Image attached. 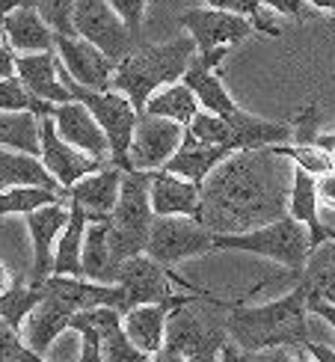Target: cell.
<instances>
[{
    "label": "cell",
    "instance_id": "cell-18",
    "mask_svg": "<svg viewBox=\"0 0 335 362\" xmlns=\"http://www.w3.org/2000/svg\"><path fill=\"white\" fill-rule=\"evenodd\" d=\"M57 51H59V59H63L66 71L78 83L93 86V89H110L113 71L119 63L104 54L98 45H93L83 36L57 33Z\"/></svg>",
    "mask_w": 335,
    "mask_h": 362
},
{
    "label": "cell",
    "instance_id": "cell-46",
    "mask_svg": "<svg viewBox=\"0 0 335 362\" xmlns=\"http://www.w3.org/2000/svg\"><path fill=\"white\" fill-rule=\"evenodd\" d=\"M302 354H309L315 359H324V362H335V351L332 348H324V344H317V341H309L306 348H302Z\"/></svg>",
    "mask_w": 335,
    "mask_h": 362
},
{
    "label": "cell",
    "instance_id": "cell-32",
    "mask_svg": "<svg viewBox=\"0 0 335 362\" xmlns=\"http://www.w3.org/2000/svg\"><path fill=\"white\" fill-rule=\"evenodd\" d=\"M199 110H202V104H199V98H196L193 89L184 81H175V83L160 86L158 93L148 98L143 113L166 116V119H175V122H181V125H190L193 116Z\"/></svg>",
    "mask_w": 335,
    "mask_h": 362
},
{
    "label": "cell",
    "instance_id": "cell-11",
    "mask_svg": "<svg viewBox=\"0 0 335 362\" xmlns=\"http://www.w3.org/2000/svg\"><path fill=\"white\" fill-rule=\"evenodd\" d=\"M71 21L78 36L98 45L116 63L125 59L136 48V42H140L131 33V27L122 21V15L110 6V0H74Z\"/></svg>",
    "mask_w": 335,
    "mask_h": 362
},
{
    "label": "cell",
    "instance_id": "cell-2",
    "mask_svg": "<svg viewBox=\"0 0 335 362\" xmlns=\"http://www.w3.org/2000/svg\"><path fill=\"white\" fill-rule=\"evenodd\" d=\"M228 336L243 354H261L273 348H302L312 341L309 336V291L294 282V291L264 306H247L243 297L228 309Z\"/></svg>",
    "mask_w": 335,
    "mask_h": 362
},
{
    "label": "cell",
    "instance_id": "cell-21",
    "mask_svg": "<svg viewBox=\"0 0 335 362\" xmlns=\"http://www.w3.org/2000/svg\"><path fill=\"white\" fill-rule=\"evenodd\" d=\"M122 175H125V170L116 163H107V167L83 175L78 185L69 187V202L83 205L89 220H110L122 193Z\"/></svg>",
    "mask_w": 335,
    "mask_h": 362
},
{
    "label": "cell",
    "instance_id": "cell-4",
    "mask_svg": "<svg viewBox=\"0 0 335 362\" xmlns=\"http://www.w3.org/2000/svg\"><path fill=\"white\" fill-rule=\"evenodd\" d=\"M196 39L181 36L166 45H148V48H134L125 59H119L113 71L110 89L125 93L136 110H146L148 98L158 93L160 86L181 81V74L187 71L190 59L196 57Z\"/></svg>",
    "mask_w": 335,
    "mask_h": 362
},
{
    "label": "cell",
    "instance_id": "cell-15",
    "mask_svg": "<svg viewBox=\"0 0 335 362\" xmlns=\"http://www.w3.org/2000/svg\"><path fill=\"white\" fill-rule=\"evenodd\" d=\"M42 160L66 190L71 185H78L83 175L95 173V170L110 163V160H101V158L81 152L78 146H71L63 134H59L54 116H42Z\"/></svg>",
    "mask_w": 335,
    "mask_h": 362
},
{
    "label": "cell",
    "instance_id": "cell-8",
    "mask_svg": "<svg viewBox=\"0 0 335 362\" xmlns=\"http://www.w3.org/2000/svg\"><path fill=\"white\" fill-rule=\"evenodd\" d=\"M190 134H196L205 143H220V146H232L237 148H264V146H276L288 143L294 137V125L288 122H270V119L252 116L247 110H235L228 116L199 110L193 116V122L187 125Z\"/></svg>",
    "mask_w": 335,
    "mask_h": 362
},
{
    "label": "cell",
    "instance_id": "cell-6",
    "mask_svg": "<svg viewBox=\"0 0 335 362\" xmlns=\"http://www.w3.org/2000/svg\"><path fill=\"white\" fill-rule=\"evenodd\" d=\"M151 173L155 170H125L122 175V193L107 220L113 262L122 264L136 252H146L151 226H155V208H151Z\"/></svg>",
    "mask_w": 335,
    "mask_h": 362
},
{
    "label": "cell",
    "instance_id": "cell-27",
    "mask_svg": "<svg viewBox=\"0 0 335 362\" xmlns=\"http://www.w3.org/2000/svg\"><path fill=\"white\" fill-rule=\"evenodd\" d=\"M119 324H122V312L116 306H93V309L74 312L69 321V329H74L83 341L81 359H89V362L101 359L104 339H107L110 329H116Z\"/></svg>",
    "mask_w": 335,
    "mask_h": 362
},
{
    "label": "cell",
    "instance_id": "cell-48",
    "mask_svg": "<svg viewBox=\"0 0 335 362\" xmlns=\"http://www.w3.org/2000/svg\"><path fill=\"white\" fill-rule=\"evenodd\" d=\"M12 285H15V276L9 274V267H6L4 262H0V294H4V291H9Z\"/></svg>",
    "mask_w": 335,
    "mask_h": 362
},
{
    "label": "cell",
    "instance_id": "cell-23",
    "mask_svg": "<svg viewBox=\"0 0 335 362\" xmlns=\"http://www.w3.org/2000/svg\"><path fill=\"white\" fill-rule=\"evenodd\" d=\"M232 152H235L232 146L205 143V140L196 137V134H190V128H184V140H181L178 152L170 160H166L160 170L175 173V175H184V178L196 181V185H202V181L217 170V163L225 160Z\"/></svg>",
    "mask_w": 335,
    "mask_h": 362
},
{
    "label": "cell",
    "instance_id": "cell-1",
    "mask_svg": "<svg viewBox=\"0 0 335 362\" xmlns=\"http://www.w3.org/2000/svg\"><path fill=\"white\" fill-rule=\"evenodd\" d=\"M264 148H237L202 181L199 223L211 232H249L288 214L294 167Z\"/></svg>",
    "mask_w": 335,
    "mask_h": 362
},
{
    "label": "cell",
    "instance_id": "cell-39",
    "mask_svg": "<svg viewBox=\"0 0 335 362\" xmlns=\"http://www.w3.org/2000/svg\"><path fill=\"white\" fill-rule=\"evenodd\" d=\"M39 6V12L45 15L57 33H66V36H78L74 30V21H71V9H74V0H33Z\"/></svg>",
    "mask_w": 335,
    "mask_h": 362
},
{
    "label": "cell",
    "instance_id": "cell-45",
    "mask_svg": "<svg viewBox=\"0 0 335 362\" xmlns=\"http://www.w3.org/2000/svg\"><path fill=\"white\" fill-rule=\"evenodd\" d=\"M309 312H315L317 318H324L335 329V303H329V300H309Z\"/></svg>",
    "mask_w": 335,
    "mask_h": 362
},
{
    "label": "cell",
    "instance_id": "cell-28",
    "mask_svg": "<svg viewBox=\"0 0 335 362\" xmlns=\"http://www.w3.org/2000/svg\"><path fill=\"white\" fill-rule=\"evenodd\" d=\"M0 178H4V187H12V185H36V187L66 190L54 178V173L45 167L42 155L21 152V148H4V146H0Z\"/></svg>",
    "mask_w": 335,
    "mask_h": 362
},
{
    "label": "cell",
    "instance_id": "cell-50",
    "mask_svg": "<svg viewBox=\"0 0 335 362\" xmlns=\"http://www.w3.org/2000/svg\"><path fill=\"white\" fill-rule=\"evenodd\" d=\"M0 190H4V178H0Z\"/></svg>",
    "mask_w": 335,
    "mask_h": 362
},
{
    "label": "cell",
    "instance_id": "cell-35",
    "mask_svg": "<svg viewBox=\"0 0 335 362\" xmlns=\"http://www.w3.org/2000/svg\"><path fill=\"white\" fill-rule=\"evenodd\" d=\"M276 155L288 158L291 163H297V167L309 170L312 175H324L329 170H335V155L327 152V148L321 146H309V143H294V146H285V143H276L270 146Z\"/></svg>",
    "mask_w": 335,
    "mask_h": 362
},
{
    "label": "cell",
    "instance_id": "cell-19",
    "mask_svg": "<svg viewBox=\"0 0 335 362\" xmlns=\"http://www.w3.org/2000/svg\"><path fill=\"white\" fill-rule=\"evenodd\" d=\"M63 59L59 51H33V54H15V74L21 78V83L42 101L63 104L71 101V89L63 81Z\"/></svg>",
    "mask_w": 335,
    "mask_h": 362
},
{
    "label": "cell",
    "instance_id": "cell-41",
    "mask_svg": "<svg viewBox=\"0 0 335 362\" xmlns=\"http://www.w3.org/2000/svg\"><path fill=\"white\" fill-rule=\"evenodd\" d=\"M110 6L122 15V21L131 27V33L140 39L143 30V15H146V0H110Z\"/></svg>",
    "mask_w": 335,
    "mask_h": 362
},
{
    "label": "cell",
    "instance_id": "cell-29",
    "mask_svg": "<svg viewBox=\"0 0 335 362\" xmlns=\"http://www.w3.org/2000/svg\"><path fill=\"white\" fill-rule=\"evenodd\" d=\"M86 226H89L86 208L78 205V202H71V217H69L63 235H59V240H57V250H54V274L83 276V238H86Z\"/></svg>",
    "mask_w": 335,
    "mask_h": 362
},
{
    "label": "cell",
    "instance_id": "cell-37",
    "mask_svg": "<svg viewBox=\"0 0 335 362\" xmlns=\"http://www.w3.org/2000/svg\"><path fill=\"white\" fill-rule=\"evenodd\" d=\"M208 6H217V9H228V12L247 15V18L255 24L258 33L273 36V39L282 36V27L267 15V6L261 4V0H208Z\"/></svg>",
    "mask_w": 335,
    "mask_h": 362
},
{
    "label": "cell",
    "instance_id": "cell-36",
    "mask_svg": "<svg viewBox=\"0 0 335 362\" xmlns=\"http://www.w3.org/2000/svg\"><path fill=\"white\" fill-rule=\"evenodd\" d=\"M0 110H33L39 116H51L54 104L36 98L18 74H12V78H0Z\"/></svg>",
    "mask_w": 335,
    "mask_h": 362
},
{
    "label": "cell",
    "instance_id": "cell-5",
    "mask_svg": "<svg viewBox=\"0 0 335 362\" xmlns=\"http://www.w3.org/2000/svg\"><path fill=\"white\" fill-rule=\"evenodd\" d=\"M214 250H240V252L264 255V259L282 264L288 270V279L297 282L309 262L312 238L306 223L285 214L249 232H214Z\"/></svg>",
    "mask_w": 335,
    "mask_h": 362
},
{
    "label": "cell",
    "instance_id": "cell-33",
    "mask_svg": "<svg viewBox=\"0 0 335 362\" xmlns=\"http://www.w3.org/2000/svg\"><path fill=\"white\" fill-rule=\"evenodd\" d=\"M45 282H24L21 276H15V285L9 291L0 294V318H6L12 327H24L27 315L33 312L42 300H45Z\"/></svg>",
    "mask_w": 335,
    "mask_h": 362
},
{
    "label": "cell",
    "instance_id": "cell-26",
    "mask_svg": "<svg viewBox=\"0 0 335 362\" xmlns=\"http://www.w3.org/2000/svg\"><path fill=\"white\" fill-rule=\"evenodd\" d=\"M321 196H317V175L294 163V181H291V199H288V214L309 226L312 250L321 247L327 238H335V229L321 223Z\"/></svg>",
    "mask_w": 335,
    "mask_h": 362
},
{
    "label": "cell",
    "instance_id": "cell-7",
    "mask_svg": "<svg viewBox=\"0 0 335 362\" xmlns=\"http://www.w3.org/2000/svg\"><path fill=\"white\" fill-rule=\"evenodd\" d=\"M63 81L66 86L71 89L74 98H81L93 116L98 119V125L104 128L110 140V163L122 170H134L131 163V143H134V131H136V122H140V110L134 107V101L119 93V89H93V86H83L71 78L63 66Z\"/></svg>",
    "mask_w": 335,
    "mask_h": 362
},
{
    "label": "cell",
    "instance_id": "cell-47",
    "mask_svg": "<svg viewBox=\"0 0 335 362\" xmlns=\"http://www.w3.org/2000/svg\"><path fill=\"white\" fill-rule=\"evenodd\" d=\"M24 4H33V0H0V18H6L9 12H15V9L24 6Z\"/></svg>",
    "mask_w": 335,
    "mask_h": 362
},
{
    "label": "cell",
    "instance_id": "cell-10",
    "mask_svg": "<svg viewBox=\"0 0 335 362\" xmlns=\"http://www.w3.org/2000/svg\"><path fill=\"white\" fill-rule=\"evenodd\" d=\"M208 250H214V232L196 217H184V214L155 217L148 247H146L151 259H158L166 267H175L178 262L202 255Z\"/></svg>",
    "mask_w": 335,
    "mask_h": 362
},
{
    "label": "cell",
    "instance_id": "cell-30",
    "mask_svg": "<svg viewBox=\"0 0 335 362\" xmlns=\"http://www.w3.org/2000/svg\"><path fill=\"white\" fill-rule=\"evenodd\" d=\"M119 264L113 262L107 220H89L83 238V276L95 282H116Z\"/></svg>",
    "mask_w": 335,
    "mask_h": 362
},
{
    "label": "cell",
    "instance_id": "cell-31",
    "mask_svg": "<svg viewBox=\"0 0 335 362\" xmlns=\"http://www.w3.org/2000/svg\"><path fill=\"white\" fill-rule=\"evenodd\" d=\"M297 282L309 291V300L335 303V238H327L321 247L309 252V262Z\"/></svg>",
    "mask_w": 335,
    "mask_h": 362
},
{
    "label": "cell",
    "instance_id": "cell-16",
    "mask_svg": "<svg viewBox=\"0 0 335 362\" xmlns=\"http://www.w3.org/2000/svg\"><path fill=\"white\" fill-rule=\"evenodd\" d=\"M69 217H71L69 199L48 202L24 214L30 240H33V276H30L33 282H45L54 274V250H57V240L63 235Z\"/></svg>",
    "mask_w": 335,
    "mask_h": 362
},
{
    "label": "cell",
    "instance_id": "cell-49",
    "mask_svg": "<svg viewBox=\"0 0 335 362\" xmlns=\"http://www.w3.org/2000/svg\"><path fill=\"white\" fill-rule=\"evenodd\" d=\"M309 6L321 9V12H335V0H309Z\"/></svg>",
    "mask_w": 335,
    "mask_h": 362
},
{
    "label": "cell",
    "instance_id": "cell-12",
    "mask_svg": "<svg viewBox=\"0 0 335 362\" xmlns=\"http://www.w3.org/2000/svg\"><path fill=\"white\" fill-rule=\"evenodd\" d=\"M181 27H187V33L196 39V48L199 51H214L220 45L235 48V45H240L243 39L258 33L255 24L247 18V15L217 9V6L187 9L181 15Z\"/></svg>",
    "mask_w": 335,
    "mask_h": 362
},
{
    "label": "cell",
    "instance_id": "cell-3",
    "mask_svg": "<svg viewBox=\"0 0 335 362\" xmlns=\"http://www.w3.org/2000/svg\"><path fill=\"white\" fill-rule=\"evenodd\" d=\"M232 306L235 300L205 294L193 303L172 309L158 359H220L225 344L232 341L225 324Z\"/></svg>",
    "mask_w": 335,
    "mask_h": 362
},
{
    "label": "cell",
    "instance_id": "cell-22",
    "mask_svg": "<svg viewBox=\"0 0 335 362\" xmlns=\"http://www.w3.org/2000/svg\"><path fill=\"white\" fill-rule=\"evenodd\" d=\"M199 205H202V185L166 170L151 173V208H155V217L184 214L199 220Z\"/></svg>",
    "mask_w": 335,
    "mask_h": 362
},
{
    "label": "cell",
    "instance_id": "cell-44",
    "mask_svg": "<svg viewBox=\"0 0 335 362\" xmlns=\"http://www.w3.org/2000/svg\"><path fill=\"white\" fill-rule=\"evenodd\" d=\"M317 196H321V205L335 208V170L317 175Z\"/></svg>",
    "mask_w": 335,
    "mask_h": 362
},
{
    "label": "cell",
    "instance_id": "cell-17",
    "mask_svg": "<svg viewBox=\"0 0 335 362\" xmlns=\"http://www.w3.org/2000/svg\"><path fill=\"white\" fill-rule=\"evenodd\" d=\"M225 54H228V45H220L214 51H196L187 71L181 74V81L193 89L196 98H199L202 110L220 113V116H228V113L237 110L235 98L228 95V89L220 81V66H223Z\"/></svg>",
    "mask_w": 335,
    "mask_h": 362
},
{
    "label": "cell",
    "instance_id": "cell-20",
    "mask_svg": "<svg viewBox=\"0 0 335 362\" xmlns=\"http://www.w3.org/2000/svg\"><path fill=\"white\" fill-rule=\"evenodd\" d=\"M51 116H54L59 134H63L71 146H78L81 152L93 155V158L110 160V140H107V134H104V128L98 125V119L93 116V110H89L81 98L54 104Z\"/></svg>",
    "mask_w": 335,
    "mask_h": 362
},
{
    "label": "cell",
    "instance_id": "cell-43",
    "mask_svg": "<svg viewBox=\"0 0 335 362\" xmlns=\"http://www.w3.org/2000/svg\"><path fill=\"white\" fill-rule=\"evenodd\" d=\"M12 74H15V51L4 33V27H0V78H12Z\"/></svg>",
    "mask_w": 335,
    "mask_h": 362
},
{
    "label": "cell",
    "instance_id": "cell-13",
    "mask_svg": "<svg viewBox=\"0 0 335 362\" xmlns=\"http://www.w3.org/2000/svg\"><path fill=\"white\" fill-rule=\"evenodd\" d=\"M184 128L187 125L175 122V119L140 113V122H136L134 143H131L134 170H160L178 152L181 140H184Z\"/></svg>",
    "mask_w": 335,
    "mask_h": 362
},
{
    "label": "cell",
    "instance_id": "cell-24",
    "mask_svg": "<svg viewBox=\"0 0 335 362\" xmlns=\"http://www.w3.org/2000/svg\"><path fill=\"white\" fill-rule=\"evenodd\" d=\"M0 27H4V33L15 51L33 54V51L57 48V30L45 21V15L39 12L36 4H24L15 12H9L6 18H0Z\"/></svg>",
    "mask_w": 335,
    "mask_h": 362
},
{
    "label": "cell",
    "instance_id": "cell-14",
    "mask_svg": "<svg viewBox=\"0 0 335 362\" xmlns=\"http://www.w3.org/2000/svg\"><path fill=\"white\" fill-rule=\"evenodd\" d=\"M211 291H187V294H175L170 300H158V303H143V306H134L122 315V324H125V333L128 339L140 348L146 356H158L163 348V339H166V321H170V312L193 303Z\"/></svg>",
    "mask_w": 335,
    "mask_h": 362
},
{
    "label": "cell",
    "instance_id": "cell-42",
    "mask_svg": "<svg viewBox=\"0 0 335 362\" xmlns=\"http://www.w3.org/2000/svg\"><path fill=\"white\" fill-rule=\"evenodd\" d=\"M261 4L267 9H273V12H279V15H288V18L302 21V18H306L309 0H261Z\"/></svg>",
    "mask_w": 335,
    "mask_h": 362
},
{
    "label": "cell",
    "instance_id": "cell-38",
    "mask_svg": "<svg viewBox=\"0 0 335 362\" xmlns=\"http://www.w3.org/2000/svg\"><path fill=\"white\" fill-rule=\"evenodd\" d=\"M30 359H39V354L24 341L18 327L0 318V362H30Z\"/></svg>",
    "mask_w": 335,
    "mask_h": 362
},
{
    "label": "cell",
    "instance_id": "cell-9",
    "mask_svg": "<svg viewBox=\"0 0 335 362\" xmlns=\"http://www.w3.org/2000/svg\"><path fill=\"white\" fill-rule=\"evenodd\" d=\"M116 282L125 291V306H143V303H158V300H170L181 288L184 291H205L199 285L187 282L175 267H166L158 259H151L148 252H136L125 259L116 270ZM125 309V312H128Z\"/></svg>",
    "mask_w": 335,
    "mask_h": 362
},
{
    "label": "cell",
    "instance_id": "cell-34",
    "mask_svg": "<svg viewBox=\"0 0 335 362\" xmlns=\"http://www.w3.org/2000/svg\"><path fill=\"white\" fill-rule=\"evenodd\" d=\"M69 199V190H51L36 185H12L0 190V217L4 214H30L48 202Z\"/></svg>",
    "mask_w": 335,
    "mask_h": 362
},
{
    "label": "cell",
    "instance_id": "cell-25",
    "mask_svg": "<svg viewBox=\"0 0 335 362\" xmlns=\"http://www.w3.org/2000/svg\"><path fill=\"white\" fill-rule=\"evenodd\" d=\"M71 315H74V309L69 303H63V300L54 297V294H45L42 303L27 315L21 336L39 356H45L51 351V344L69 329Z\"/></svg>",
    "mask_w": 335,
    "mask_h": 362
},
{
    "label": "cell",
    "instance_id": "cell-40",
    "mask_svg": "<svg viewBox=\"0 0 335 362\" xmlns=\"http://www.w3.org/2000/svg\"><path fill=\"white\" fill-rule=\"evenodd\" d=\"M317 137H321V113H317V104L309 101L294 119V140L317 146Z\"/></svg>",
    "mask_w": 335,
    "mask_h": 362
}]
</instances>
